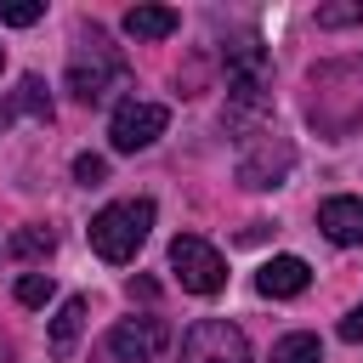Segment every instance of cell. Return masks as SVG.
<instances>
[{"mask_svg":"<svg viewBox=\"0 0 363 363\" xmlns=\"http://www.w3.org/2000/svg\"><path fill=\"white\" fill-rule=\"evenodd\" d=\"M0 363H6V340H0Z\"/></svg>","mask_w":363,"mask_h":363,"instance_id":"ffe728a7","label":"cell"},{"mask_svg":"<svg viewBox=\"0 0 363 363\" xmlns=\"http://www.w3.org/2000/svg\"><path fill=\"white\" fill-rule=\"evenodd\" d=\"M164 125H170V108L164 102H119L113 108V125H108V142H113V153H142V147H153L159 136H164Z\"/></svg>","mask_w":363,"mask_h":363,"instance_id":"5b68a950","label":"cell"},{"mask_svg":"<svg viewBox=\"0 0 363 363\" xmlns=\"http://www.w3.org/2000/svg\"><path fill=\"white\" fill-rule=\"evenodd\" d=\"M318 227H323L329 244H363V199H352V193L323 199L318 204Z\"/></svg>","mask_w":363,"mask_h":363,"instance_id":"ba28073f","label":"cell"},{"mask_svg":"<svg viewBox=\"0 0 363 363\" xmlns=\"http://www.w3.org/2000/svg\"><path fill=\"white\" fill-rule=\"evenodd\" d=\"M79 329H85V295H68V301L57 306V318H51V352L68 357V352L79 346Z\"/></svg>","mask_w":363,"mask_h":363,"instance_id":"7c38bea8","label":"cell"},{"mask_svg":"<svg viewBox=\"0 0 363 363\" xmlns=\"http://www.w3.org/2000/svg\"><path fill=\"white\" fill-rule=\"evenodd\" d=\"M272 363H323V340L306 335V329H295V335H284L272 346Z\"/></svg>","mask_w":363,"mask_h":363,"instance_id":"4fadbf2b","label":"cell"},{"mask_svg":"<svg viewBox=\"0 0 363 363\" xmlns=\"http://www.w3.org/2000/svg\"><path fill=\"white\" fill-rule=\"evenodd\" d=\"M176 28H182V17L170 6H130L125 11V34L130 40H170Z\"/></svg>","mask_w":363,"mask_h":363,"instance_id":"8fae6325","label":"cell"},{"mask_svg":"<svg viewBox=\"0 0 363 363\" xmlns=\"http://www.w3.org/2000/svg\"><path fill=\"white\" fill-rule=\"evenodd\" d=\"M318 23H323V28H346V23H363V0H340V6H318Z\"/></svg>","mask_w":363,"mask_h":363,"instance_id":"e0dca14e","label":"cell"},{"mask_svg":"<svg viewBox=\"0 0 363 363\" xmlns=\"http://www.w3.org/2000/svg\"><path fill=\"white\" fill-rule=\"evenodd\" d=\"M0 62H6V51H0Z\"/></svg>","mask_w":363,"mask_h":363,"instance_id":"44dd1931","label":"cell"},{"mask_svg":"<svg viewBox=\"0 0 363 363\" xmlns=\"http://www.w3.org/2000/svg\"><path fill=\"white\" fill-rule=\"evenodd\" d=\"M306 284H312V267H306L301 255H272V261L255 272V289L272 295V301H289V295H301Z\"/></svg>","mask_w":363,"mask_h":363,"instance_id":"9c48e42d","label":"cell"},{"mask_svg":"<svg viewBox=\"0 0 363 363\" xmlns=\"http://www.w3.org/2000/svg\"><path fill=\"white\" fill-rule=\"evenodd\" d=\"M125 79H130L125 57H119L96 28L79 34V45H74V57H68V91H74L79 102H108Z\"/></svg>","mask_w":363,"mask_h":363,"instance_id":"7a4b0ae2","label":"cell"},{"mask_svg":"<svg viewBox=\"0 0 363 363\" xmlns=\"http://www.w3.org/2000/svg\"><path fill=\"white\" fill-rule=\"evenodd\" d=\"M153 233V199H119V204H102L91 216V250L113 267H125Z\"/></svg>","mask_w":363,"mask_h":363,"instance_id":"6da1fadb","label":"cell"},{"mask_svg":"<svg viewBox=\"0 0 363 363\" xmlns=\"http://www.w3.org/2000/svg\"><path fill=\"white\" fill-rule=\"evenodd\" d=\"M17 113H34V119H45L51 125V96H45V79H34V74H23L17 79V91L0 102V130H11V119Z\"/></svg>","mask_w":363,"mask_h":363,"instance_id":"30bf717a","label":"cell"},{"mask_svg":"<svg viewBox=\"0 0 363 363\" xmlns=\"http://www.w3.org/2000/svg\"><path fill=\"white\" fill-rule=\"evenodd\" d=\"M51 295H57L51 272H23V278H17V301H23V306H45Z\"/></svg>","mask_w":363,"mask_h":363,"instance_id":"9a60e30c","label":"cell"},{"mask_svg":"<svg viewBox=\"0 0 363 363\" xmlns=\"http://www.w3.org/2000/svg\"><path fill=\"white\" fill-rule=\"evenodd\" d=\"M6 250L34 261V255H51V250H57V233H51V227H23V233H11V244H6Z\"/></svg>","mask_w":363,"mask_h":363,"instance_id":"5bb4252c","label":"cell"},{"mask_svg":"<svg viewBox=\"0 0 363 363\" xmlns=\"http://www.w3.org/2000/svg\"><path fill=\"white\" fill-rule=\"evenodd\" d=\"M182 363H250V340L227 318H199L182 335Z\"/></svg>","mask_w":363,"mask_h":363,"instance_id":"277c9868","label":"cell"},{"mask_svg":"<svg viewBox=\"0 0 363 363\" xmlns=\"http://www.w3.org/2000/svg\"><path fill=\"white\" fill-rule=\"evenodd\" d=\"M40 17H45V0H0V23H11V28H28Z\"/></svg>","mask_w":363,"mask_h":363,"instance_id":"2e32d148","label":"cell"},{"mask_svg":"<svg viewBox=\"0 0 363 363\" xmlns=\"http://www.w3.org/2000/svg\"><path fill=\"white\" fill-rule=\"evenodd\" d=\"M74 182H79V187H102V182H108V159L79 153V159H74Z\"/></svg>","mask_w":363,"mask_h":363,"instance_id":"ac0fdd59","label":"cell"},{"mask_svg":"<svg viewBox=\"0 0 363 363\" xmlns=\"http://www.w3.org/2000/svg\"><path fill=\"white\" fill-rule=\"evenodd\" d=\"M170 346V323L164 318H119L108 329V352L119 363H159Z\"/></svg>","mask_w":363,"mask_h":363,"instance_id":"8992f818","label":"cell"},{"mask_svg":"<svg viewBox=\"0 0 363 363\" xmlns=\"http://www.w3.org/2000/svg\"><path fill=\"white\" fill-rule=\"evenodd\" d=\"M289 164H295L289 142H278V136H255V142L244 147V159H238V182H244V187H284Z\"/></svg>","mask_w":363,"mask_h":363,"instance_id":"52a82bcc","label":"cell"},{"mask_svg":"<svg viewBox=\"0 0 363 363\" xmlns=\"http://www.w3.org/2000/svg\"><path fill=\"white\" fill-rule=\"evenodd\" d=\"M340 340H352V346L363 340V301H357V306H352V312L340 318Z\"/></svg>","mask_w":363,"mask_h":363,"instance_id":"d6986e66","label":"cell"},{"mask_svg":"<svg viewBox=\"0 0 363 363\" xmlns=\"http://www.w3.org/2000/svg\"><path fill=\"white\" fill-rule=\"evenodd\" d=\"M170 272H176L182 289H193V295H216V289L227 284V261H221V250H216L210 238H199V233L170 238Z\"/></svg>","mask_w":363,"mask_h":363,"instance_id":"3957f363","label":"cell"}]
</instances>
